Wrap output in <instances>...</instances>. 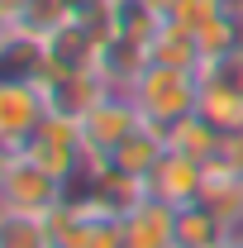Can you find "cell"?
<instances>
[{
    "label": "cell",
    "mask_w": 243,
    "mask_h": 248,
    "mask_svg": "<svg viewBox=\"0 0 243 248\" xmlns=\"http://www.w3.org/2000/svg\"><path fill=\"white\" fill-rule=\"evenodd\" d=\"M129 95H134V105H138L143 124H152V129H162V134H167L182 115L196 110V100H200V72L148 62V67H143V77L129 86Z\"/></svg>",
    "instance_id": "obj_1"
},
{
    "label": "cell",
    "mask_w": 243,
    "mask_h": 248,
    "mask_svg": "<svg viewBox=\"0 0 243 248\" xmlns=\"http://www.w3.org/2000/svg\"><path fill=\"white\" fill-rule=\"evenodd\" d=\"M224 248H243V239H229V244H224Z\"/></svg>",
    "instance_id": "obj_24"
},
{
    "label": "cell",
    "mask_w": 243,
    "mask_h": 248,
    "mask_svg": "<svg viewBox=\"0 0 243 248\" xmlns=\"http://www.w3.org/2000/svg\"><path fill=\"white\" fill-rule=\"evenodd\" d=\"M219 153L229 157V167H234V172H243V129H239V134H229V139H224V148H219Z\"/></svg>",
    "instance_id": "obj_19"
},
{
    "label": "cell",
    "mask_w": 243,
    "mask_h": 248,
    "mask_svg": "<svg viewBox=\"0 0 243 248\" xmlns=\"http://www.w3.org/2000/svg\"><path fill=\"white\" fill-rule=\"evenodd\" d=\"M43 120H48V100L38 91V81L33 77H0V143H10L19 153L24 139Z\"/></svg>",
    "instance_id": "obj_7"
},
{
    "label": "cell",
    "mask_w": 243,
    "mask_h": 248,
    "mask_svg": "<svg viewBox=\"0 0 243 248\" xmlns=\"http://www.w3.org/2000/svg\"><path fill=\"white\" fill-rule=\"evenodd\" d=\"M177 248H186V244H177Z\"/></svg>",
    "instance_id": "obj_25"
},
{
    "label": "cell",
    "mask_w": 243,
    "mask_h": 248,
    "mask_svg": "<svg viewBox=\"0 0 243 248\" xmlns=\"http://www.w3.org/2000/svg\"><path fill=\"white\" fill-rule=\"evenodd\" d=\"M143 67H148V43H138V38H129V33H110L105 53L95 62V77H100L110 91H129V86L143 77Z\"/></svg>",
    "instance_id": "obj_12"
},
{
    "label": "cell",
    "mask_w": 243,
    "mask_h": 248,
    "mask_svg": "<svg viewBox=\"0 0 243 248\" xmlns=\"http://www.w3.org/2000/svg\"><path fill=\"white\" fill-rule=\"evenodd\" d=\"M76 129H81L86 162H105L134 129H143V115H138V105H134L129 91H105L91 110L76 120Z\"/></svg>",
    "instance_id": "obj_3"
},
{
    "label": "cell",
    "mask_w": 243,
    "mask_h": 248,
    "mask_svg": "<svg viewBox=\"0 0 243 248\" xmlns=\"http://www.w3.org/2000/svg\"><path fill=\"white\" fill-rule=\"evenodd\" d=\"M167 153V139H162V129H152V124H143V129H134L129 139H124L115 153L105 157V162H115L120 172H129V177H148L152 167H157V157Z\"/></svg>",
    "instance_id": "obj_15"
},
{
    "label": "cell",
    "mask_w": 243,
    "mask_h": 248,
    "mask_svg": "<svg viewBox=\"0 0 243 248\" xmlns=\"http://www.w3.org/2000/svg\"><path fill=\"white\" fill-rule=\"evenodd\" d=\"M196 115H205L224 139L239 134V129H243V86L234 81V77H224L219 67H214V72H200V100H196Z\"/></svg>",
    "instance_id": "obj_9"
},
{
    "label": "cell",
    "mask_w": 243,
    "mask_h": 248,
    "mask_svg": "<svg viewBox=\"0 0 243 248\" xmlns=\"http://www.w3.org/2000/svg\"><path fill=\"white\" fill-rule=\"evenodd\" d=\"M10 167H15V148L0 143V201H5V182H10Z\"/></svg>",
    "instance_id": "obj_22"
},
{
    "label": "cell",
    "mask_w": 243,
    "mask_h": 248,
    "mask_svg": "<svg viewBox=\"0 0 243 248\" xmlns=\"http://www.w3.org/2000/svg\"><path fill=\"white\" fill-rule=\"evenodd\" d=\"M148 62L200 72V48H196V33H191V24H182V19H162V29L152 33V43H148Z\"/></svg>",
    "instance_id": "obj_14"
},
{
    "label": "cell",
    "mask_w": 243,
    "mask_h": 248,
    "mask_svg": "<svg viewBox=\"0 0 243 248\" xmlns=\"http://www.w3.org/2000/svg\"><path fill=\"white\" fill-rule=\"evenodd\" d=\"M110 33H115L110 10H105V15H72V19L43 43V62H53V67H76V72H95V62L105 53Z\"/></svg>",
    "instance_id": "obj_4"
},
{
    "label": "cell",
    "mask_w": 243,
    "mask_h": 248,
    "mask_svg": "<svg viewBox=\"0 0 243 248\" xmlns=\"http://www.w3.org/2000/svg\"><path fill=\"white\" fill-rule=\"evenodd\" d=\"M67 5H72L76 15H105V10H110L115 0H67Z\"/></svg>",
    "instance_id": "obj_20"
},
{
    "label": "cell",
    "mask_w": 243,
    "mask_h": 248,
    "mask_svg": "<svg viewBox=\"0 0 243 248\" xmlns=\"http://www.w3.org/2000/svg\"><path fill=\"white\" fill-rule=\"evenodd\" d=\"M191 33H196V48H200V72H214V67H224L239 53V19L224 5H210L191 24Z\"/></svg>",
    "instance_id": "obj_11"
},
{
    "label": "cell",
    "mask_w": 243,
    "mask_h": 248,
    "mask_svg": "<svg viewBox=\"0 0 243 248\" xmlns=\"http://www.w3.org/2000/svg\"><path fill=\"white\" fill-rule=\"evenodd\" d=\"M33 81H38V91H43V100H48V115H62V120H81L95 100L110 91L95 72L53 67V62H43V67L33 72Z\"/></svg>",
    "instance_id": "obj_6"
},
{
    "label": "cell",
    "mask_w": 243,
    "mask_h": 248,
    "mask_svg": "<svg viewBox=\"0 0 243 248\" xmlns=\"http://www.w3.org/2000/svg\"><path fill=\"white\" fill-rule=\"evenodd\" d=\"M162 139H167L172 153H186V157H196V162H210V157H219V148H224V134H219L205 115H196V110L182 115Z\"/></svg>",
    "instance_id": "obj_13"
},
{
    "label": "cell",
    "mask_w": 243,
    "mask_h": 248,
    "mask_svg": "<svg viewBox=\"0 0 243 248\" xmlns=\"http://www.w3.org/2000/svg\"><path fill=\"white\" fill-rule=\"evenodd\" d=\"M19 157H29L33 167L53 172L58 182L76 186V182H81V172H86V148H81V129H76V120L48 115V120L24 139Z\"/></svg>",
    "instance_id": "obj_2"
},
{
    "label": "cell",
    "mask_w": 243,
    "mask_h": 248,
    "mask_svg": "<svg viewBox=\"0 0 243 248\" xmlns=\"http://www.w3.org/2000/svg\"><path fill=\"white\" fill-rule=\"evenodd\" d=\"M177 244H186V248H224L229 244V229L219 224V215H214L205 201H196V205H182L177 210Z\"/></svg>",
    "instance_id": "obj_16"
},
{
    "label": "cell",
    "mask_w": 243,
    "mask_h": 248,
    "mask_svg": "<svg viewBox=\"0 0 243 248\" xmlns=\"http://www.w3.org/2000/svg\"><path fill=\"white\" fill-rule=\"evenodd\" d=\"M81 248H124V219H91Z\"/></svg>",
    "instance_id": "obj_18"
},
{
    "label": "cell",
    "mask_w": 243,
    "mask_h": 248,
    "mask_svg": "<svg viewBox=\"0 0 243 248\" xmlns=\"http://www.w3.org/2000/svg\"><path fill=\"white\" fill-rule=\"evenodd\" d=\"M10 38H19V29H15V10H5V5H0V48H5Z\"/></svg>",
    "instance_id": "obj_21"
},
{
    "label": "cell",
    "mask_w": 243,
    "mask_h": 248,
    "mask_svg": "<svg viewBox=\"0 0 243 248\" xmlns=\"http://www.w3.org/2000/svg\"><path fill=\"white\" fill-rule=\"evenodd\" d=\"M67 196H72V186H67V182H58L53 172H43V167H33L29 157L15 153V167H10V182H5V201H0V210L24 215V219H48Z\"/></svg>",
    "instance_id": "obj_5"
},
{
    "label": "cell",
    "mask_w": 243,
    "mask_h": 248,
    "mask_svg": "<svg viewBox=\"0 0 243 248\" xmlns=\"http://www.w3.org/2000/svg\"><path fill=\"white\" fill-rule=\"evenodd\" d=\"M152 201H167V205H196L200 196H205V162H196V157L186 153H167L157 157V167H152L148 177H143Z\"/></svg>",
    "instance_id": "obj_8"
},
{
    "label": "cell",
    "mask_w": 243,
    "mask_h": 248,
    "mask_svg": "<svg viewBox=\"0 0 243 248\" xmlns=\"http://www.w3.org/2000/svg\"><path fill=\"white\" fill-rule=\"evenodd\" d=\"M0 5H5V10H15V15H19V10H24V5H29V0H0Z\"/></svg>",
    "instance_id": "obj_23"
},
{
    "label": "cell",
    "mask_w": 243,
    "mask_h": 248,
    "mask_svg": "<svg viewBox=\"0 0 243 248\" xmlns=\"http://www.w3.org/2000/svg\"><path fill=\"white\" fill-rule=\"evenodd\" d=\"M124 248H177V205L143 201L124 215Z\"/></svg>",
    "instance_id": "obj_10"
},
{
    "label": "cell",
    "mask_w": 243,
    "mask_h": 248,
    "mask_svg": "<svg viewBox=\"0 0 243 248\" xmlns=\"http://www.w3.org/2000/svg\"><path fill=\"white\" fill-rule=\"evenodd\" d=\"M72 15H76V10H72L67 0H29V5L15 15V29H19V38H29V43L43 48V43H48V38H53Z\"/></svg>",
    "instance_id": "obj_17"
}]
</instances>
